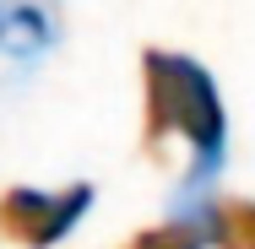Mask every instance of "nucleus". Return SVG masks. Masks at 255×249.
Instances as JSON below:
<instances>
[{"instance_id":"1","label":"nucleus","mask_w":255,"mask_h":249,"mask_svg":"<svg viewBox=\"0 0 255 249\" xmlns=\"http://www.w3.org/2000/svg\"><path fill=\"white\" fill-rule=\"evenodd\" d=\"M141 141L163 152L168 141L185 147L179 173V206L190 211L206 200L212 179L228 163V108L217 92V76L185 49H141Z\"/></svg>"},{"instance_id":"2","label":"nucleus","mask_w":255,"mask_h":249,"mask_svg":"<svg viewBox=\"0 0 255 249\" xmlns=\"http://www.w3.org/2000/svg\"><path fill=\"white\" fill-rule=\"evenodd\" d=\"M93 200H98V190L87 179H71L60 190L11 184V190H0V239L16 249H54L82 228Z\"/></svg>"},{"instance_id":"3","label":"nucleus","mask_w":255,"mask_h":249,"mask_svg":"<svg viewBox=\"0 0 255 249\" xmlns=\"http://www.w3.org/2000/svg\"><path fill=\"white\" fill-rule=\"evenodd\" d=\"M65 38V5L60 0H0V60L38 65Z\"/></svg>"},{"instance_id":"4","label":"nucleus","mask_w":255,"mask_h":249,"mask_svg":"<svg viewBox=\"0 0 255 249\" xmlns=\"http://www.w3.org/2000/svg\"><path fill=\"white\" fill-rule=\"evenodd\" d=\"M190 217L201 222L206 249H255V200L245 195H206L190 206Z\"/></svg>"},{"instance_id":"5","label":"nucleus","mask_w":255,"mask_h":249,"mask_svg":"<svg viewBox=\"0 0 255 249\" xmlns=\"http://www.w3.org/2000/svg\"><path fill=\"white\" fill-rule=\"evenodd\" d=\"M120 249H206V239H201V222H196L190 211H179V217H168V222H152V228L130 233Z\"/></svg>"}]
</instances>
